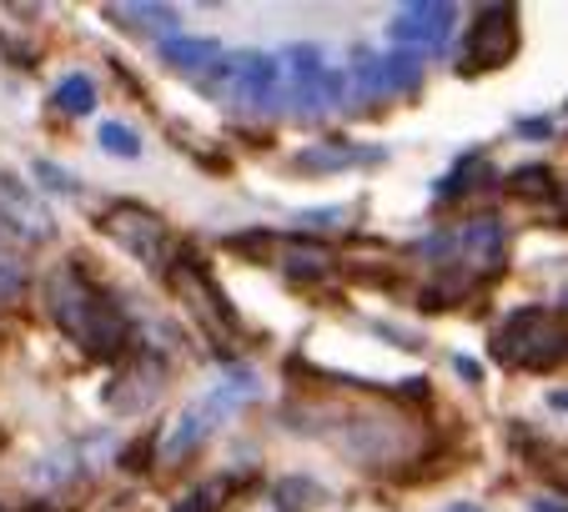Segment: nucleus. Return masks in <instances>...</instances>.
Returning <instances> with one entry per match:
<instances>
[{"mask_svg":"<svg viewBox=\"0 0 568 512\" xmlns=\"http://www.w3.org/2000/svg\"><path fill=\"white\" fill-rule=\"evenodd\" d=\"M45 307H51L55 327H61L91 362H121V357L131 352L126 307H121L101 281H91L75 262H61V267L45 277Z\"/></svg>","mask_w":568,"mask_h":512,"instance_id":"1","label":"nucleus"},{"mask_svg":"<svg viewBox=\"0 0 568 512\" xmlns=\"http://www.w3.org/2000/svg\"><path fill=\"white\" fill-rule=\"evenodd\" d=\"M488 352L508 372H554L568 357V327L548 307H518L494 327Z\"/></svg>","mask_w":568,"mask_h":512,"instance_id":"2","label":"nucleus"},{"mask_svg":"<svg viewBox=\"0 0 568 512\" xmlns=\"http://www.w3.org/2000/svg\"><path fill=\"white\" fill-rule=\"evenodd\" d=\"M196 85H202V96H212V101H226V106H236V111H262V116H267L282 101V65H277V55H267V51H222L196 75Z\"/></svg>","mask_w":568,"mask_h":512,"instance_id":"3","label":"nucleus"},{"mask_svg":"<svg viewBox=\"0 0 568 512\" xmlns=\"http://www.w3.org/2000/svg\"><path fill=\"white\" fill-rule=\"evenodd\" d=\"M97 232L111 236L121 252H131L141 267H151V272H166L172 256L182 252V242H176V232L166 226V216H156L141 202H111L106 212L97 216Z\"/></svg>","mask_w":568,"mask_h":512,"instance_id":"4","label":"nucleus"},{"mask_svg":"<svg viewBox=\"0 0 568 512\" xmlns=\"http://www.w3.org/2000/svg\"><path fill=\"white\" fill-rule=\"evenodd\" d=\"M247 392H257V377H252V372H226L206 397H196V402L182 407V417L172 422V432H166V448H161V452H166V458H176V462L192 458V452L202 448L206 438H212L216 427H222L226 417L236 412V402H242Z\"/></svg>","mask_w":568,"mask_h":512,"instance_id":"5","label":"nucleus"},{"mask_svg":"<svg viewBox=\"0 0 568 512\" xmlns=\"http://www.w3.org/2000/svg\"><path fill=\"white\" fill-rule=\"evenodd\" d=\"M277 65H287V81H282V96L297 116H327L333 106L347 101V75L337 65H327V55L317 45H287Z\"/></svg>","mask_w":568,"mask_h":512,"instance_id":"6","label":"nucleus"},{"mask_svg":"<svg viewBox=\"0 0 568 512\" xmlns=\"http://www.w3.org/2000/svg\"><path fill=\"white\" fill-rule=\"evenodd\" d=\"M518 55V11L514 6H483L458 41V75H488Z\"/></svg>","mask_w":568,"mask_h":512,"instance_id":"7","label":"nucleus"},{"mask_svg":"<svg viewBox=\"0 0 568 512\" xmlns=\"http://www.w3.org/2000/svg\"><path fill=\"white\" fill-rule=\"evenodd\" d=\"M226 246L242 256H267L277 262V272L287 281H322L333 272V256L322 252V242H307V236H282V232H236L226 236Z\"/></svg>","mask_w":568,"mask_h":512,"instance_id":"8","label":"nucleus"},{"mask_svg":"<svg viewBox=\"0 0 568 512\" xmlns=\"http://www.w3.org/2000/svg\"><path fill=\"white\" fill-rule=\"evenodd\" d=\"M166 277H172V291L196 311V321H202L212 337H242V321H236V311L226 307V297L212 287L206 267L196 262L192 252H176L172 267H166Z\"/></svg>","mask_w":568,"mask_h":512,"instance_id":"9","label":"nucleus"},{"mask_svg":"<svg viewBox=\"0 0 568 512\" xmlns=\"http://www.w3.org/2000/svg\"><path fill=\"white\" fill-rule=\"evenodd\" d=\"M453 25H458V11L443 0H428V6H408L403 16H393L387 35L397 41V51H418V45H443Z\"/></svg>","mask_w":568,"mask_h":512,"instance_id":"10","label":"nucleus"},{"mask_svg":"<svg viewBox=\"0 0 568 512\" xmlns=\"http://www.w3.org/2000/svg\"><path fill=\"white\" fill-rule=\"evenodd\" d=\"M504 252H508V232L494 216H483V222H468L463 232H453V262H463L473 277H488V272L504 262Z\"/></svg>","mask_w":568,"mask_h":512,"instance_id":"11","label":"nucleus"},{"mask_svg":"<svg viewBox=\"0 0 568 512\" xmlns=\"http://www.w3.org/2000/svg\"><path fill=\"white\" fill-rule=\"evenodd\" d=\"M373 161H383V151L377 146H353V141H322V146H307L292 156V166L307 171V176H317V171H353V166H373Z\"/></svg>","mask_w":568,"mask_h":512,"instance_id":"12","label":"nucleus"},{"mask_svg":"<svg viewBox=\"0 0 568 512\" xmlns=\"http://www.w3.org/2000/svg\"><path fill=\"white\" fill-rule=\"evenodd\" d=\"M222 55V41H212V35H166L161 41V61L166 65H176V71H186V75H202L206 65Z\"/></svg>","mask_w":568,"mask_h":512,"instance_id":"13","label":"nucleus"},{"mask_svg":"<svg viewBox=\"0 0 568 512\" xmlns=\"http://www.w3.org/2000/svg\"><path fill=\"white\" fill-rule=\"evenodd\" d=\"M51 101H55V111H65V116H91V111H97V81H91L87 71H71L55 81Z\"/></svg>","mask_w":568,"mask_h":512,"instance_id":"14","label":"nucleus"},{"mask_svg":"<svg viewBox=\"0 0 568 512\" xmlns=\"http://www.w3.org/2000/svg\"><path fill=\"white\" fill-rule=\"evenodd\" d=\"M377 65H383V91H413V85L423 81V55L418 51H383L377 55Z\"/></svg>","mask_w":568,"mask_h":512,"instance_id":"15","label":"nucleus"},{"mask_svg":"<svg viewBox=\"0 0 568 512\" xmlns=\"http://www.w3.org/2000/svg\"><path fill=\"white\" fill-rule=\"evenodd\" d=\"M478 186H494V166H488V161L483 156H468V161H458V166L448 171V176H443L438 182V196H468V192H478Z\"/></svg>","mask_w":568,"mask_h":512,"instance_id":"16","label":"nucleus"},{"mask_svg":"<svg viewBox=\"0 0 568 512\" xmlns=\"http://www.w3.org/2000/svg\"><path fill=\"white\" fill-rule=\"evenodd\" d=\"M116 21H126L131 31H146V35H176L182 31V21H176L172 6H136V11H116Z\"/></svg>","mask_w":568,"mask_h":512,"instance_id":"17","label":"nucleus"},{"mask_svg":"<svg viewBox=\"0 0 568 512\" xmlns=\"http://www.w3.org/2000/svg\"><path fill=\"white\" fill-rule=\"evenodd\" d=\"M504 186H508L514 196H558L554 171H548V166H518Z\"/></svg>","mask_w":568,"mask_h":512,"instance_id":"18","label":"nucleus"},{"mask_svg":"<svg viewBox=\"0 0 568 512\" xmlns=\"http://www.w3.org/2000/svg\"><path fill=\"white\" fill-rule=\"evenodd\" d=\"M317 502H322V492L312 478H287L277 488V512H307V508H317Z\"/></svg>","mask_w":568,"mask_h":512,"instance_id":"19","label":"nucleus"},{"mask_svg":"<svg viewBox=\"0 0 568 512\" xmlns=\"http://www.w3.org/2000/svg\"><path fill=\"white\" fill-rule=\"evenodd\" d=\"M97 141L111 151V156H141V136L126 126V121H101Z\"/></svg>","mask_w":568,"mask_h":512,"instance_id":"20","label":"nucleus"},{"mask_svg":"<svg viewBox=\"0 0 568 512\" xmlns=\"http://www.w3.org/2000/svg\"><path fill=\"white\" fill-rule=\"evenodd\" d=\"M26 287V262L11 252H0V297H16Z\"/></svg>","mask_w":568,"mask_h":512,"instance_id":"21","label":"nucleus"},{"mask_svg":"<svg viewBox=\"0 0 568 512\" xmlns=\"http://www.w3.org/2000/svg\"><path fill=\"white\" fill-rule=\"evenodd\" d=\"M212 508H216V492L212 488H196L192 498H182L172 512H212Z\"/></svg>","mask_w":568,"mask_h":512,"instance_id":"22","label":"nucleus"},{"mask_svg":"<svg viewBox=\"0 0 568 512\" xmlns=\"http://www.w3.org/2000/svg\"><path fill=\"white\" fill-rule=\"evenodd\" d=\"M36 176H41L45 186H55V192H75V182L65 176V171H55L51 161H36Z\"/></svg>","mask_w":568,"mask_h":512,"instance_id":"23","label":"nucleus"},{"mask_svg":"<svg viewBox=\"0 0 568 512\" xmlns=\"http://www.w3.org/2000/svg\"><path fill=\"white\" fill-rule=\"evenodd\" d=\"M548 131H554V126H548V121H524V126H518V136H528V141H534V136H548Z\"/></svg>","mask_w":568,"mask_h":512,"instance_id":"24","label":"nucleus"},{"mask_svg":"<svg viewBox=\"0 0 568 512\" xmlns=\"http://www.w3.org/2000/svg\"><path fill=\"white\" fill-rule=\"evenodd\" d=\"M534 512H564V502L558 498H534Z\"/></svg>","mask_w":568,"mask_h":512,"instance_id":"25","label":"nucleus"},{"mask_svg":"<svg viewBox=\"0 0 568 512\" xmlns=\"http://www.w3.org/2000/svg\"><path fill=\"white\" fill-rule=\"evenodd\" d=\"M453 367H458V372L468 377V382H478V367H473V357H458V362H453Z\"/></svg>","mask_w":568,"mask_h":512,"instance_id":"26","label":"nucleus"},{"mask_svg":"<svg viewBox=\"0 0 568 512\" xmlns=\"http://www.w3.org/2000/svg\"><path fill=\"white\" fill-rule=\"evenodd\" d=\"M443 512H483V508H473V502H453V508H443Z\"/></svg>","mask_w":568,"mask_h":512,"instance_id":"27","label":"nucleus"}]
</instances>
